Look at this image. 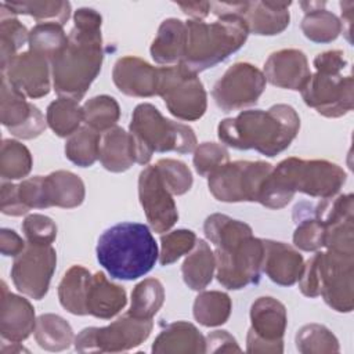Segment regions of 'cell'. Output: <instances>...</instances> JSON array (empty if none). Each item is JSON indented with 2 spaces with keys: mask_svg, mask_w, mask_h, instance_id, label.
<instances>
[{
  "mask_svg": "<svg viewBox=\"0 0 354 354\" xmlns=\"http://www.w3.org/2000/svg\"><path fill=\"white\" fill-rule=\"evenodd\" d=\"M101 25L102 17L94 8L75 11L66 46L50 59L53 86L59 97L80 101L98 76L104 59Z\"/></svg>",
  "mask_w": 354,
  "mask_h": 354,
  "instance_id": "obj_1",
  "label": "cell"
},
{
  "mask_svg": "<svg viewBox=\"0 0 354 354\" xmlns=\"http://www.w3.org/2000/svg\"><path fill=\"white\" fill-rule=\"evenodd\" d=\"M203 231L216 248V277L224 288L238 290L259 282L264 246L249 224L214 213L206 217Z\"/></svg>",
  "mask_w": 354,
  "mask_h": 354,
  "instance_id": "obj_2",
  "label": "cell"
},
{
  "mask_svg": "<svg viewBox=\"0 0 354 354\" xmlns=\"http://www.w3.org/2000/svg\"><path fill=\"white\" fill-rule=\"evenodd\" d=\"M300 118L293 106L275 104L267 111L249 109L217 126L221 144L235 149H254L268 158L283 152L296 138Z\"/></svg>",
  "mask_w": 354,
  "mask_h": 354,
  "instance_id": "obj_3",
  "label": "cell"
},
{
  "mask_svg": "<svg viewBox=\"0 0 354 354\" xmlns=\"http://www.w3.org/2000/svg\"><path fill=\"white\" fill-rule=\"evenodd\" d=\"M346 180V171L329 160L286 158L267 176L259 203L268 209H282L297 191L313 198H332L340 191Z\"/></svg>",
  "mask_w": 354,
  "mask_h": 354,
  "instance_id": "obj_4",
  "label": "cell"
},
{
  "mask_svg": "<svg viewBox=\"0 0 354 354\" xmlns=\"http://www.w3.org/2000/svg\"><path fill=\"white\" fill-rule=\"evenodd\" d=\"M97 260L111 278L134 281L147 275L159 259L158 243L145 224L119 223L98 238Z\"/></svg>",
  "mask_w": 354,
  "mask_h": 354,
  "instance_id": "obj_5",
  "label": "cell"
},
{
  "mask_svg": "<svg viewBox=\"0 0 354 354\" xmlns=\"http://www.w3.org/2000/svg\"><path fill=\"white\" fill-rule=\"evenodd\" d=\"M187 44L183 62L195 73L213 68L238 51L249 36L245 21L235 14L221 15L214 22H185Z\"/></svg>",
  "mask_w": 354,
  "mask_h": 354,
  "instance_id": "obj_6",
  "label": "cell"
},
{
  "mask_svg": "<svg viewBox=\"0 0 354 354\" xmlns=\"http://www.w3.org/2000/svg\"><path fill=\"white\" fill-rule=\"evenodd\" d=\"M299 289L307 297L322 296L337 313L354 308V253L317 252L304 264Z\"/></svg>",
  "mask_w": 354,
  "mask_h": 354,
  "instance_id": "obj_7",
  "label": "cell"
},
{
  "mask_svg": "<svg viewBox=\"0 0 354 354\" xmlns=\"http://www.w3.org/2000/svg\"><path fill=\"white\" fill-rule=\"evenodd\" d=\"M136 163L148 165L153 152L189 153L198 147L194 130L184 123L166 119L152 104H138L129 126Z\"/></svg>",
  "mask_w": 354,
  "mask_h": 354,
  "instance_id": "obj_8",
  "label": "cell"
},
{
  "mask_svg": "<svg viewBox=\"0 0 354 354\" xmlns=\"http://www.w3.org/2000/svg\"><path fill=\"white\" fill-rule=\"evenodd\" d=\"M158 95L169 112L185 122L201 119L207 108V94L198 73L184 64L158 68Z\"/></svg>",
  "mask_w": 354,
  "mask_h": 354,
  "instance_id": "obj_9",
  "label": "cell"
},
{
  "mask_svg": "<svg viewBox=\"0 0 354 354\" xmlns=\"http://www.w3.org/2000/svg\"><path fill=\"white\" fill-rule=\"evenodd\" d=\"M272 167L263 160L228 162L207 177V187L220 202H259L263 184Z\"/></svg>",
  "mask_w": 354,
  "mask_h": 354,
  "instance_id": "obj_10",
  "label": "cell"
},
{
  "mask_svg": "<svg viewBox=\"0 0 354 354\" xmlns=\"http://www.w3.org/2000/svg\"><path fill=\"white\" fill-rule=\"evenodd\" d=\"M153 328L152 319H141L129 313L106 326H90L75 337L79 353H120L140 346L148 339Z\"/></svg>",
  "mask_w": 354,
  "mask_h": 354,
  "instance_id": "obj_11",
  "label": "cell"
},
{
  "mask_svg": "<svg viewBox=\"0 0 354 354\" xmlns=\"http://www.w3.org/2000/svg\"><path fill=\"white\" fill-rule=\"evenodd\" d=\"M300 91L306 105L325 118H340L353 111L354 106L351 75L315 71Z\"/></svg>",
  "mask_w": 354,
  "mask_h": 354,
  "instance_id": "obj_12",
  "label": "cell"
},
{
  "mask_svg": "<svg viewBox=\"0 0 354 354\" xmlns=\"http://www.w3.org/2000/svg\"><path fill=\"white\" fill-rule=\"evenodd\" d=\"M266 88L263 72L249 62H235L214 83L212 97L223 112L254 105Z\"/></svg>",
  "mask_w": 354,
  "mask_h": 354,
  "instance_id": "obj_13",
  "label": "cell"
},
{
  "mask_svg": "<svg viewBox=\"0 0 354 354\" xmlns=\"http://www.w3.org/2000/svg\"><path fill=\"white\" fill-rule=\"evenodd\" d=\"M57 267V252L51 245L26 243L25 249L14 257L11 278L22 295L41 300L50 288Z\"/></svg>",
  "mask_w": 354,
  "mask_h": 354,
  "instance_id": "obj_14",
  "label": "cell"
},
{
  "mask_svg": "<svg viewBox=\"0 0 354 354\" xmlns=\"http://www.w3.org/2000/svg\"><path fill=\"white\" fill-rule=\"evenodd\" d=\"M250 328L246 336L248 353H282L288 325L285 306L270 296L256 299L250 307Z\"/></svg>",
  "mask_w": 354,
  "mask_h": 354,
  "instance_id": "obj_15",
  "label": "cell"
},
{
  "mask_svg": "<svg viewBox=\"0 0 354 354\" xmlns=\"http://www.w3.org/2000/svg\"><path fill=\"white\" fill-rule=\"evenodd\" d=\"M138 199L155 232H167L177 223L178 212L173 195L153 165L147 166L138 176Z\"/></svg>",
  "mask_w": 354,
  "mask_h": 354,
  "instance_id": "obj_16",
  "label": "cell"
},
{
  "mask_svg": "<svg viewBox=\"0 0 354 354\" xmlns=\"http://www.w3.org/2000/svg\"><path fill=\"white\" fill-rule=\"evenodd\" d=\"M0 120L12 136L22 140L36 138L47 127L40 109L28 102L26 95L15 88L4 75H1Z\"/></svg>",
  "mask_w": 354,
  "mask_h": 354,
  "instance_id": "obj_17",
  "label": "cell"
},
{
  "mask_svg": "<svg viewBox=\"0 0 354 354\" xmlns=\"http://www.w3.org/2000/svg\"><path fill=\"white\" fill-rule=\"evenodd\" d=\"M8 82L29 98H41L51 88V66L48 58L32 50L17 54L1 69Z\"/></svg>",
  "mask_w": 354,
  "mask_h": 354,
  "instance_id": "obj_18",
  "label": "cell"
},
{
  "mask_svg": "<svg viewBox=\"0 0 354 354\" xmlns=\"http://www.w3.org/2000/svg\"><path fill=\"white\" fill-rule=\"evenodd\" d=\"M112 80L118 90L130 97L158 95L159 72L142 58L134 55L120 57L112 69Z\"/></svg>",
  "mask_w": 354,
  "mask_h": 354,
  "instance_id": "obj_19",
  "label": "cell"
},
{
  "mask_svg": "<svg viewBox=\"0 0 354 354\" xmlns=\"http://www.w3.org/2000/svg\"><path fill=\"white\" fill-rule=\"evenodd\" d=\"M266 82L286 90H301L311 72L308 59L301 50L282 48L270 54L264 62Z\"/></svg>",
  "mask_w": 354,
  "mask_h": 354,
  "instance_id": "obj_20",
  "label": "cell"
},
{
  "mask_svg": "<svg viewBox=\"0 0 354 354\" xmlns=\"http://www.w3.org/2000/svg\"><path fill=\"white\" fill-rule=\"evenodd\" d=\"M35 308L30 301L8 290L6 282H1V310L0 333L6 342L21 343L35 330Z\"/></svg>",
  "mask_w": 354,
  "mask_h": 354,
  "instance_id": "obj_21",
  "label": "cell"
},
{
  "mask_svg": "<svg viewBox=\"0 0 354 354\" xmlns=\"http://www.w3.org/2000/svg\"><path fill=\"white\" fill-rule=\"evenodd\" d=\"M264 254L261 271L277 285L292 286L299 282L304 261L303 256L290 245L272 239H263Z\"/></svg>",
  "mask_w": 354,
  "mask_h": 354,
  "instance_id": "obj_22",
  "label": "cell"
},
{
  "mask_svg": "<svg viewBox=\"0 0 354 354\" xmlns=\"http://www.w3.org/2000/svg\"><path fill=\"white\" fill-rule=\"evenodd\" d=\"M290 1H245L241 18L249 33L274 36L283 32L290 21Z\"/></svg>",
  "mask_w": 354,
  "mask_h": 354,
  "instance_id": "obj_23",
  "label": "cell"
},
{
  "mask_svg": "<svg viewBox=\"0 0 354 354\" xmlns=\"http://www.w3.org/2000/svg\"><path fill=\"white\" fill-rule=\"evenodd\" d=\"M84 196V183L72 171L57 170L41 176V209L51 206L73 209L83 203Z\"/></svg>",
  "mask_w": 354,
  "mask_h": 354,
  "instance_id": "obj_24",
  "label": "cell"
},
{
  "mask_svg": "<svg viewBox=\"0 0 354 354\" xmlns=\"http://www.w3.org/2000/svg\"><path fill=\"white\" fill-rule=\"evenodd\" d=\"M126 303V290L122 286L111 282L101 271L91 275L86 300L87 314L111 319L124 308Z\"/></svg>",
  "mask_w": 354,
  "mask_h": 354,
  "instance_id": "obj_25",
  "label": "cell"
},
{
  "mask_svg": "<svg viewBox=\"0 0 354 354\" xmlns=\"http://www.w3.org/2000/svg\"><path fill=\"white\" fill-rule=\"evenodd\" d=\"M151 350L160 354H201L206 353V342L195 325L176 321L160 330Z\"/></svg>",
  "mask_w": 354,
  "mask_h": 354,
  "instance_id": "obj_26",
  "label": "cell"
},
{
  "mask_svg": "<svg viewBox=\"0 0 354 354\" xmlns=\"http://www.w3.org/2000/svg\"><path fill=\"white\" fill-rule=\"evenodd\" d=\"M187 44L185 22L177 18L165 19L151 44L149 53L152 59L165 66L183 62Z\"/></svg>",
  "mask_w": 354,
  "mask_h": 354,
  "instance_id": "obj_27",
  "label": "cell"
},
{
  "mask_svg": "<svg viewBox=\"0 0 354 354\" xmlns=\"http://www.w3.org/2000/svg\"><path fill=\"white\" fill-rule=\"evenodd\" d=\"M98 159L108 171L122 173L129 170L136 163L134 144L130 133L119 126L101 133Z\"/></svg>",
  "mask_w": 354,
  "mask_h": 354,
  "instance_id": "obj_28",
  "label": "cell"
},
{
  "mask_svg": "<svg viewBox=\"0 0 354 354\" xmlns=\"http://www.w3.org/2000/svg\"><path fill=\"white\" fill-rule=\"evenodd\" d=\"M91 272L82 266H72L58 285V299L61 306L73 315H87V292Z\"/></svg>",
  "mask_w": 354,
  "mask_h": 354,
  "instance_id": "obj_29",
  "label": "cell"
},
{
  "mask_svg": "<svg viewBox=\"0 0 354 354\" xmlns=\"http://www.w3.org/2000/svg\"><path fill=\"white\" fill-rule=\"evenodd\" d=\"M214 271V252L203 239H198L181 266V274L185 285L192 290H203L212 282Z\"/></svg>",
  "mask_w": 354,
  "mask_h": 354,
  "instance_id": "obj_30",
  "label": "cell"
},
{
  "mask_svg": "<svg viewBox=\"0 0 354 354\" xmlns=\"http://www.w3.org/2000/svg\"><path fill=\"white\" fill-rule=\"evenodd\" d=\"M293 220L296 230L293 232V243L297 249L304 252H315L324 248L325 227L314 216L313 206L307 202L296 205L293 209Z\"/></svg>",
  "mask_w": 354,
  "mask_h": 354,
  "instance_id": "obj_31",
  "label": "cell"
},
{
  "mask_svg": "<svg viewBox=\"0 0 354 354\" xmlns=\"http://www.w3.org/2000/svg\"><path fill=\"white\" fill-rule=\"evenodd\" d=\"M33 335L37 344L47 351L66 350L75 342L72 326L57 314L39 315Z\"/></svg>",
  "mask_w": 354,
  "mask_h": 354,
  "instance_id": "obj_32",
  "label": "cell"
},
{
  "mask_svg": "<svg viewBox=\"0 0 354 354\" xmlns=\"http://www.w3.org/2000/svg\"><path fill=\"white\" fill-rule=\"evenodd\" d=\"M232 303L227 293L220 290H205L195 297L194 318L203 326H220L231 315Z\"/></svg>",
  "mask_w": 354,
  "mask_h": 354,
  "instance_id": "obj_33",
  "label": "cell"
},
{
  "mask_svg": "<svg viewBox=\"0 0 354 354\" xmlns=\"http://www.w3.org/2000/svg\"><path fill=\"white\" fill-rule=\"evenodd\" d=\"M29 40V32L26 26L19 22L15 14L1 3L0 4V55L1 69H4L10 61L19 54L18 50Z\"/></svg>",
  "mask_w": 354,
  "mask_h": 354,
  "instance_id": "obj_34",
  "label": "cell"
},
{
  "mask_svg": "<svg viewBox=\"0 0 354 354\" xmlns=\"http://www.w3.org/2000/svg\"><path fill=\"white\" fill-rule=\"evenodd\" d=\"M47 126L58 137L72 136L83 122V109L79 101L59 97L54 100L46 111Z\"/></svg>",
  "mask_w": 354,
  "mask_h": 354,
  "instance_id": "obj_35",
  "label": "cell"
},
{
  "mask_svg": "<svg viewBox=\"0 0 354 354\" xmlns=\"http://www.w3.org/2000/svg\"><path fill=\"white\" fill-rule=\"evenodd\" d=\"M163 301L165 288L162 282L156 278H147L134 286L127 313L136 318L152 319L163 306Z\"/></svg>",
  "mask_w": 354,
  "mask_h": 354,
  "instance_id": "obj_36",
  "label": "cell"
},
{
  "mask_svg": "<svg viewBox=\"0 0 354 354\" xmlns=\"http://www.w3.org/2000/svg\"><path fill=\"white\" fill-rule=\"evenodd\" d=\"M83 123L97 133H104L116 126L120 118V106L111 95H95L87 100L83 106Z\"/></svg>",
  "mask_w": 354,
  "mask_h": 354,
  "instance_id": "obj_37",
  "label": "cell"
},
{
  "mask_svg": "<svg viewBox=\"0 0 354 354\" xmlns=\"http://www.w3.org/2000/svg\"><path fill=\"white\" fill-rule=\"evenodd\" d=\"M33 159L30 151L19 141L4 138L0 149V176L6 180H19L32 170Z\"/></svg>",
  "mask_w": 354,
  "mask_h": 354,
  "instance_id": "obj_38",
  "label": "cell"
},
{
  "mask_svg": "<svg viewBox=\"0 0 354 354\" xmlns=\"http://www.w3.org/2000/svg\"><path fill=\"white\" fill-rule=\"evenodd\" d=\"M12 14L33 17L37 24L54 22L65 25L71 17V3L68 1H3Z\"/></svg>",
  "mask_w": 354,
  "mask_h": 354,
  "instance_id": "obj_39",
  "label": "cell"
},
{
  "mask_svg": "<svg viewBox=\"0 0 354 354\" xmlns=\"http://www.w3.org/2000/svg\"><path fill=\"white\" fill-rule=\"evenodd\" d=\"M300 28L303 35L314 43H330L342 33L340 19L324 7L304 12Z\"/></svg>",
  "mask_w": 354,
  "mask_h": 354,
  "instance_id": "obj_40",
  "label": "cell"
},
{
  "mask_svg": "<svg viewBox=\"0 0 354 354\" xmlns=\"http://www.w3.org/2000/svg\"><path fill=\"white\" fill-rule=\"evenodd\" d=\"M101 134L93 129L79 127L65 142V156L80 167H90L98 159Z\"/></svg>",
  "mask_w": 354,
  "mask_h": 354,
  "instance_id": "obj_41",
  "label": "cell"
},
{
  "mask_svg": "<svg viewBox=\"0 0 354 354\" xmlns=\"http://www.w3.org/2000/svg\"><path fill=\"white\" fill-rule=\"evenodd\" d=\"M29 50L44 55L48 61L57 55L68 43L62 25L54 22L36 24L29 32Z\"/></svg>",
  "mask_w": 354,
  "mask_h": 354,
  "instance_id": "obj_42",
  "label": "cell"
},
{
  "mask_svg": "<svg viewBox=\"0 0 354 354\" xmlns=\"http://www.w3.org/2000/svg\"><path fill=\"white\" fill-rule=\"evenodd\" d=\"M296 348L303 354L339 353L336 336L324 325L307 324L296 333Z\"/></svg>",
  "mask_w": 354,
  "mask_h": 354,
  "instance_id": "obj_43",
  "label": "cell"
},
{
  "mask_svg": "<svg viewBox=\"0 0 354 354\" xmlns=\"http://www.w3.org/2000/svg\"><path fill=\"white\" fill-rule=\"evenodd\" d=\"M163 184L171 195H184L192 187L194 178L189 167L177 159H159L155 165Z\"/></svg>",
  "mask_w": 354,
  "mask_h": 354,
  "instance_id": "obj_44",
  "label": "cell"
},
{
  "mask_svg": "<svg viewBox=\"0 0 354 354\" xmlns=\"http://www.w3.org/2000/svg\"><path fill=\"white\" fill-rule=\"evenodd\" d=\"M198 238L194 231L180 228L174 231H167L160 236V252L159 263L160 266H169L177 261L181 256L189 253Z\"/></svg>",
  "mask_w": 354,
  "mask_h": 354,
  "instance_id": "obj_45",
  "label": "cell"
},
{
  "mask_svg": "<svg viewBox=\"0 0 354 354\" xmlns=\"http://www.w3.org/2000/svg\"><path fill=\"white\" fill-rule=\"evenodd\" d=\"M194 167L202 177H209L230 162V153L223 144L202 142L194 151Z\"/></svg>",
  "mask_w": 354,
  "mask_h": 354,
  "instance_id": "obj_46",
  "label": "cell"
},
{
  "mask_svg": "<svg viewBox=\"0 0 354 354\" xmlns=\"http://www.w3.org/2000/svg\"><path fill=\"white\" fill-rule=\"evenodd\" d=\"M22 231L28 243L51 245L57 238L55 223L48 216L39 213H33L25 217L22 223Z\"/></svg>",
  "mask_w": 354,
  "mask_h": 354,
  "instance_id": "obj_47",
  "label": "cell"
},
{
  "mask_svg": "<svg viewBox=\"0 0 354 354\" xmlns=\"http://www.w3.org/2000/svg\"><path fill=\"white\" fill-rule=\"evenodd\" d=\"M0 210L3 214L19 217L29 212V209L21 202L18 195V185L12 183H1V198H0Z\"/></svg>",
  "mask_w": 354,
  "mask_h": 354,
  "instance_id": "obj_48",
  "label": "cell"
},
{
  "mask_svg": "<svg viewBox=\"0 0 354 354\" xmlns=\"http://www.w3.org/2000/svg\"><path fill=\"white\" fill-rule=\"evenodd\" d=\"M313 65L318 72H329V73H343L347 66V61L344 58V53L340 50H328L318 54Z\"/></svg>",
  "mask_w": 354,
  "mask_h": 354,
  "instance_id": "obj_49",
  "label": "cell"
},
{
  "mask_svg": "<svg viewBox=\"0 0 354 354\" xmlns=\"http://www.w3.org/2000/svg\"><path fill=\"white\" fill-rule=\"evenodd\" d=\"M206 353H239L241 347L238 346L235 337L227 330H213L206 337Z\"/></svg>",
  "mask_w": 354,
  "mask_h": 354,
  "instance_id": "obj_50",
  "label": "cell"
},
{
  "mask_svg": "<svg viewBox=\"0 0 354 354\" xmlns=\"http://www.w3.org/2000/svg\"><path fill=\"white\" fill-rule=\"evenodd\" d=\"M26 243L25 241L10 228H1L0 231V250L3 256H18L24 249Z\"/></svg>",
  "mask_w": 354,
  "mask_h": 354,
  "instance_id": "obj_51",
  "label": "cell"
},
{
  "mask_svg": "<svg viewBox=\"0 0 354 354\" xmlns=\"http://www.w3.org/2000/svg\"><path fill=\"white\" fill-rule=\"evenodd\" d=\"M177 6L183 10V12L191 19L203 21L210 12V3L209 1H192V3H177Z\"/></svg>",
  "mask_w": 354,
  "mask_h": 354,
  "instance_id": "obj_52",
  "label": "cell"
},
{
  "mask_svg": "<svg viewBox=\"0 0 354 354\" xmlns=\"http://www.w3.org/2000/svg\"><path fill=\"white\" fill-rule=\"evenodd\" d=\"M353 7L354 3L353 1H342L340 3V8H342V30L344 28V25H347L344 35L348 40V43H351V21H353Z\"/></svg>",
  "mask_w": 354,
  "mask_h": 354,
  "instance_id": "obj_53",
  "label": "cell"
},
{
  "mask_svg": "<svg viewBox=\"0 0 354 354\" xmlns=\"http://www.w3.org/2000/svg\"><path fill=\"white\" fill-rule=\"evenodd\" d=\"M22 351H28V350L24 346H21V343H15V342L6 343V340H3V343H1V348H0L1 354H15V353H22Z\"/></svg>",
  "mask_w": 354,
  "mask_h": 354,
  "instance_id": "obj_54",
  "label": "cell"
},
{
  "mask_svg": "<svg viewBox=\"0 0 354 354\" xmlns=\"http://www.w3.org/2000/svg\"><path fill=\"white\" fill-rule=\"evenodd\" d=\"M300 7L304 10V12H307V11H313V10L325 7V1H301Z\"/></svg>",
  "mask_w": 354,
  "mask_h": 354,
  "instance_id": "obj_55",
  "label": "cell"
}]
</instances>
